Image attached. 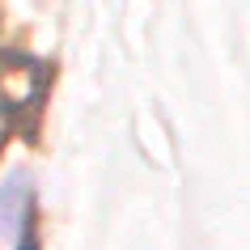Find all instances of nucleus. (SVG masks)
I'll list each match as a JSON object with an SVG mask.
<instances>
[{"label":"nucleus","instance_id":"1","mask_svg":"<svg viewBox=\"0 0 250 250\" xmlns=\"http://www.w3.org/2000/svg\"><path fill=\"white\" fill-rule=\"evenodd\" d=\"M34 174L26 166L0 178V250H30L34 246Z\"/></svg>","mask_w":250,"mask_h":250}]
</instances>
